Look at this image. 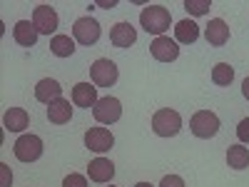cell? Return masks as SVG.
<instances>
[{"label":"cell","mask_w":249,"mask_h":187,"mask_svg":"<svg viewBox=\"0 0 249 187\" xmlns=\"http://www.w3.org/2000/svg\"><path fill=\"white\" fill-rule=\"evenodd\" d=\"M140 25L150 35L162 37L172 25V15H170L167 8H162V5H147V8H142V13H140Z\"/></svg>","instance_id":"6da1fadb"},{"label":"cell","mask_w":249,"mask_h":187,"mask_svg":"<svg viewBox=\"0 0 249 187\" xmlns=\"http://www.w3.org/2000/svg\"><path fill=\"white\" fill-rule=\"evenodd\" d=\"M152 130L155 135L160 137H175L179 130H182V117L177 110H170V108H162L152 115Z\"/></svg>","instance_id":"7a4b0ae2"},{"label":"cell","mask_w":249,"mask_h":187,"mask_svg":"<svg viewBox=\"0 0 249 187\" xmlns=\"http://www.w3.org/2000/svg\"><path fill=\"white\" fill-rule=\"evenodd\" d=\"M190 130L199 140H210V137H214L219 132V117L214 112H210V110H199L190 120Z\"/></svg>","instance_id":"3957f363"},{"label":"cell","mask_w":249,"mask_h":187,"mask_svg":"<svg viewBox=\"0 0 249 187\" xmlns=\"http://www.w3.org/2000/svg\"><path fill=\"white\" fill-rule=\"evenodd\" d=\"M90 77H92V85H97V88H112L120 77V70L112 60L100 57L90 65Z\"/></svg>","instance_id":"277c9868"},{"label":"cell","mask_w":249,"mask_h":187,"mask_svg":"<svg viewBox=\"0 0 249 187\" xmlns=\"http://www.w3.org/2000/svg\"><path fill=\"white\" fill-rule=\"evenodd\" d=\"M13 152L20 162H35L43 157V140H40L37 135H20L13 145Z\"/></svg>","instance_id":"5b68a950"},{"label":"cell","mask_w":249,"mask_h":187,"mask_svg":"<svg viewBox=\"0 0 249 187\" xmlns=\"http://www.w3.org/2000/svg\"><path fill=\"white\" fill-rule=\"evenodd\" d=\"M102 35V28L95 18L85 15V18H77L75 25H72V37L77 40L80 45H95Z\"/></svg>","instance_id":"8992f818"},{"label":"cell","mask_w":249,"mask_h":187,"mask_svg":"<svg viewBox=\"0 0 249 187\" xmlns=\"http://www.w3.org/2000/svg\"><path fill=\"white\" fill-rule=\"evenodd\" d=\"M92 115H95V120L102 122V125H112V122H117V120L122 117V102H120L117 97H112V95L100 97L97 105L92 108Z\"/></svg>","instance_id":"52a82bcc"},{"label":"cell","mask_w":249,"mask_h":187,"mask_svg":"<svg viewBox=\"0 0 249 187\" xmlns=\"http://www.w3.org/2000/svg\"><path fill=\"white\" fill-rule=\"evenodd\" d=\"M115 145V135L107 128H90L85 132V148L92 152H107Z\"/></svg>","instance_id":"ba28073f"},{"label":"cell","mask_w":249,"mask_h":187,"mask_svg":"<svg viewBox=\"0 0 249 187\" xmlns=\"http://www.w3.org/2000/svg\"><path fill=\"white\" fill-rule=\"evenodd\" d=\"M57 23H60V18L55 13V8L50 5H37L35 13H33V25L37 28L40 35H50L57 30Z\"/></svg>","instance_id":"9c48e42d"},{"label":"cell","mask_w":249,"mask_h":187,"mask_svg":"<svg viewBox=\"0 0 249 187\" xmlns=\"http://www.w3.org/2000/svg\"><path fill=\"white\" fill-rule=\"evenodd\" d=\"M150 53L160 62H172V60L179 57V45H177V40H170V35H162V37H155L152 40Z\"/></svg>","instance_id":"30bf717a"},{"label":"cell","mask_w":249,"mask_h":187,"mask_svg":"<svg viewBox=\"0 0 249 187\" xmlns=\"http://www.w3.org/2000/svg\"><path fill=\"white\" fill-rule=\"evenodd\" d=\"M88 177L92 182H100V185H105L115 177V165L107 160V157H95L90 165H88Z\"/></svg>","instance_id":"8fae6325"},{"label":"cell","mask_w":249,"mask_h":187,"mask_svg":"<svg viewBox=\"0 0 249 187\" xmlns=\"http://www.w3.org/2000/svg\"><path fill=\"white\" fill-rule=\"evenodd\" d=\"M97 88L95 85H90V82H77V85L72 88V102L77 108H85V110H90V108H95L97 105Z\"/></svg>","instance_id":"7c38bea8"},{"label":"cell","mask_w":249,"mask_h":187,"mask_svg":"<svg viewBox=\"0 0 249 187\" xmlns=\"http://www.w3.org/2000/svg\"><path fill=\"white\" fill-rule=\"evenodd\" d=\"M204 37L210 45L222 48L227 40H230V25H227L222 18H214V20H210V25L204 28Z\"/></svg>","instance_id":"4fadbf2b"},{"label":"cell","mask_w":249,"mask_h":187,"mask_svg":"<svg viewBox=\"0 0 249 187\" xmlns=\"http://www.w3.org/2000/svg\"><path fill=\"white\" fill-rule=\"evenodd\" d=\"M135 40H137V30L132 28V23H117V25H112L110 43L115 48H130V45H135Z\"/></svg>","instance_id":"5bb4252c"},{"label":"cell","mask_w":249,"mask_h":187,"mask_svg":"<svg viewBox=\"0 0 249 187\" xmlns=\"http://www.w3.org/2000/svg\"><path fill=\"white\" fill-rule=\"evenodd\" d=\"M60 97H62V88H60V82L53 80V77H43L35 85V100L45 102V105H50V102H55Z\"/></svg>","instance_id":"9a60e30c"},{"label":"cell","mask_w":249,"mask_h":187,"mask_svg":"<svg viewBox=\"0 0 249 187\" xmlns=\"http://www.w3.org/2000/svg\"><path fill=\"white\" fill-rule=\"evenodd\" d=\"M37 28L30 23V20H18L15 28H13V37H15V43L18 45H23V48H33L37 43Z\"/></svg>","instance_id":"2e32d148"},{"label":"cell","mask_w":249,"mask_h":187,"mask_svg":"<svg viewBox=\"0 0 249 187\" xmlns=\"http://www.w3.org/2000/svg\"><path fill=\"white\" fill-rule=\"evenodd\" d=\"M28 122H30V117H28V110H23V108H8L3 115V125L8 132H23L28 128Z\"/></svg>","instance_id":"e0dca14e"},{"label":"cell","mask_w":249,"mask_h":187,"mask_svg":"<svg viewBox=\"0 0 249 187\" xmlns=\"http://www.w3.org/2000/svg\"><path fill=\"white\" fill-rule=\"evenodd\" d=\"M175 37L182 45H192V43L199 40V25L195 23V20H179V23L175 25Z\"/></svg>","instance_id":"ac0fdd59"},{"label":"cell","mask_w":249,"mask_h":187,"mask_svg":"<svg viewBox=\"0 0 249 187\" xmlns=\"http://www.w3.org/2000/svg\"><path fill=\"white\" fill-rule=\"evenodd\" d=\"M48 120L53 122V125H65V122H70L72 120V108H70V102L68 100H55V102H50L48 105Z\"/></svg>","instance_id":"d6986e66"},{"label":"cell","mask_w":249,"mask_h":187,"mask_svg":"<svg viewBox=\"0 0 249 187\" xmlns=\"http://www.w3.org/2000/svg\"><path fill=\"white\" fill-rule=\"evenodd\" d=\"M227 165H230L232 170H247L249 168V150L244 145H232V148L227 150Z\"/></svg>","instance_id":"ffe728a7"},{"label":"cell","mask_w":249,"mask_h":187,"mask_svg":"<svg viewBox=\"0 0 249 187\" xmlns=\"http://www.w3.org/2000/svg\"><path fill=\"white\" fill-rule=\"evenodd\" d=\"M50 53L55 57H70L75 53V40L70 35H55L50 40Z\"/></svg>","instance_id":"44dd1931"},{"label":"cell","mask_w":249,"mask_h":187,"mask_svg":"<svg viewBox=\"0 0 249 187\" xmlns=\"http://www.w3.org/2000/svg\"><path fill=\"white\" fill-rule=\"evenodd\" d=\"M234 80V68L230 65V62H217V65L212 68V82L214 85H232Z\"/></svg>","instance_id":"7402d4cb"},{"label":"cell","mask_w":249,"mask_h":187,"mask_svg":"<svg viewBox=\"0 0 249 187\" xmlns=\"http://www.w3.org/2000/svg\"><path fill=\"white\" fill-rule=\"evenodd\" d=\"M212 8V0H184V10L190 15H204L210 13Z\"/></svg>","instance_id":"603a6c76"},{"label":"cell","mask_w":249,"mask_h":187,"mask_svg":"<svg viewBox=\"0 0 249 187\" xmlns=\"http://www.w3.org/2000/svg\"><path fill=\"white\" fill-rule=\"evenodd\" d=\"M62 187H88V177L80 175V172H70L62 180Z\"/></svg>","instance_id":"cb8c5ba5"},{"label":"cell","mask_w":249,"mask_h":187,"mask_svg":"<svg viewBox=\"0 0 249 187\" xmlns=\"http://www.w3.org/2000/svg\"><path fill=\"white\" fill-rule=\"evenodd\" d=\"M13 185V172L5 162H0V187H10Z\"/></svg>","instance_id":"d4e9b609"},{"label":"cell","mask_w":249,"mask_h":187,"mask_svg":"<svg viewBox=\"0 0 249 187\" xmlns=\"http://www.w3.org/2000/svg\"><path fill=\"white\" fill-rule=\"evenodd\" d=\"M160 187H184V180L179 175H164L162 182H160Z\"/></svg>","instance_id":"484cf974"},{"label":"cell","mask_w":249,"mask_h":187,"mask_svg":"<svg viewBox=\"0 0 249 187\" xmlns=\"http://www.w3.org/2000/svg\"><path fill=\"white\" fill-rule=\"evenodd\" d=\"M237 137H239L242 142H249V117L239 120V125H237Z\"/></svg>","instance_id":"4316f807"},{"label":"cell","mask_w":249,"mask_h":187,"mask_svg":"<svg viewBox=\"0 0 249 187\" xmlns=\"http://www.w3.org/2000/svg\"><path fill=\"white\" fill-rule=\"evenodd\" d=\"M242 95L249 100V77H244V82H242Z\"/></svg>","instance_id":"83f0119b"},{"label":"cell","mask_w":249,"mask_h":187,"mask_svg":"<svg viewBox=\"0 0 249 187\" xmlns=\"http://www.w3.org/2000/svg\"><path fill=\"white\" fill-rule=\"evenodd\" d=\"M135 187H155V185H150V182H137Z\"/></svg>","instance_id":"f1b7e54d"},{"label":"cell","mask_w":249,"mask_h":187,"mask_svg":"<svg viewBox=\"0 0 249 187\" xmlns=\"http://www.w3.org/2000/svg\"><path fill=\"white\" fill-rule=\"evenodd\" d=\"M110 187H115V185H110Z\"/></svg>","instance_id":"f546056e"}]
</instances>
